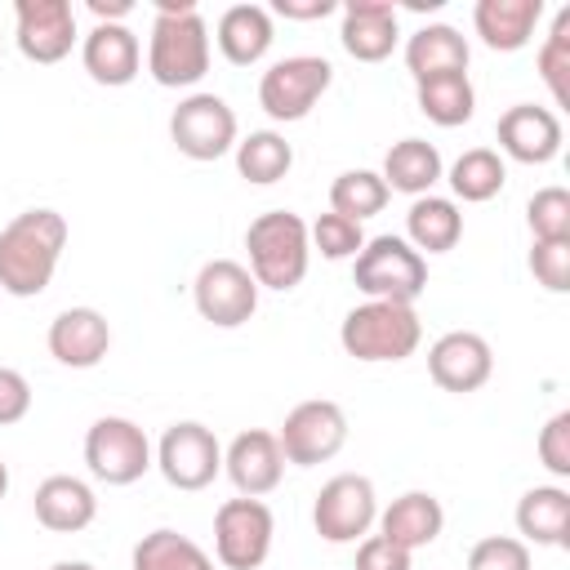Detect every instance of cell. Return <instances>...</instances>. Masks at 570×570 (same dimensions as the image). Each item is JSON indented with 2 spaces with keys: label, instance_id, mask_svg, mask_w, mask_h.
I'll return each instance as SVG.
<instances>
[{
  "label": "cell",
  "instance_id": "32",
  "mask_svg": "<svg viewBox=\"0 0 570 570\" xmlns=\"http://www.w3.org/2000/svg\"><path fill=\"white\" fill-rule=\"evenodd\" d=\"M508 183V165L499 151L490 147H468L454 165H450V191L463 200V205H481V200H494Z\"/></svg>",
  "mask_w": 570,
  "mask_h": 570
},
{
  "label": "cell",
  "instance_id": "8",
  "mask_svg": "<svg viewBox=\"0 0 570 570\" xmlns=\"http://www.w3.org/2000/svg\"><path fill=\"white\" fill-rule=\"evenodd\" d=\"M276 445H281L285 463H294V468L330 463L347 445V414H343V405L338 401H325V396L298 401L285 414V423L276 432Z\"/></svg>",
  "mask_w": 570,
  "mask_h": 570
},
{
  "label": "cell",
  "instance_id": "17",
  "mask_svg": "<svg viewBox=\"0 0 570 570\" xmlns=\"http://www.w3.org/2000/svg\"><path fill=\"white\" fill-rule=\"evenodd\" d=\"M49 356L67 370H94L111 352V325L98 307H67L49 321Z\"/></svg>",
  "mask_w": 570,
  "mask_h": 570
},
{
  "label": "cell",
  "instance_id": "33",
  "mask_svg": "<svg viewBox=\"0 0 570 570\" xmlns=\"http://www.w3.org/2000/svg\"><path fill=\"white\" fill-rule=\"evenodd\" d=\"M387 183L374 174V169H343L334 183H330V214H343L352 223H365L374 214H383L387 205Z\"/></svg>",
  "mask_w": 570,
  "mask_h": 570
},
{
  "label": "cell",
  "instance_id": "27",
  "mask_svg": "<svg viewBox=\"0 0 570 570\" xmlns=\"http://www.w3.org/2000/svg\"><path fill=\"white\" fill-rule=\"evenodd\" d=\"M445 174L441 151L428 138H401L387 147L379 178L387 183V191H405V196H428L436 187V178Z\"/></svg>",
  "mask_w": 570,
  "mask_h": 570
},
{
  "label": "cell",
  "instance_id": "34",
  "mask_svg": "<svg viewBox=\"0 0 570 570\" xmlns=\"http://www.w3.org/2000/svg\"><path fill=\"white\" fill-rule=\"evenodd\" d=\"M534 62H539V76H543L552 102L566 107V102H570V9H561V13L552 18V31H548V40L539 45V58H534Z\"/></svg>",
  "mask_w": 570,
  "mask_h": 570
},
{
  "label": "cell",
  "instance_id": "44",
  "mask_svg": "<svg viewBox=\"0 0 570 570\" xmlns=\"http://www.w3.org/2000/svg\"><path fill=\"white\" fill-rule=\"evenodd\" d=\"M49 570H94V566L89 561H53Z\"/></svg>",
  "mask_w": 570,
  "mask_h": 570
},
{
  "label": "cell",
  "instance_id": "13",
  "mask_svg": "<svg viewBox=\"0 0 570 570\" xmlns=\"http://www.w3.org/2000/svg\"><path fill=\"white\" fill-rule=\"evenodd\" d=\"M156 468L174 490H205L223 472V445L205 423L183 419L165 428L156 445Z\"/></svg>",
  "mask_w": 570,
  "mask_h": 570
},
{
  "label": "cell",
  "instance_id": "39",
  "mask_svg": "<svg viewBox=\"0 0 570 570\" xmlns=\"http://www.w3.org/2000/svg\"><path fill=\"white\" fill-rule=\"evenodd\" d=\"M539 463L552 476H570V410H557L539 432Z\"/></svg>",
  "mask_w": 570,
  "mask_h": 570
},
{
  "label": "cell",
  "instance_id": "43",
  "mask_svg": "<svg viewBox=\"0 0 570 570\" xmlns=\"http://www.w3.org/2000/svg\"><path fill=\"white\" fill-rule=\"evenodd\" d=\"M89 13H94L98 22H125V18L134 13V4H129V0H89Z\"/></svg>",
  "mask_w": 570,
  "mask_h": 570
},
{
  "label": "cell",
  "instance_id": "45",
  "mask_svg": "<svg viewBox=\"0 0 570 570\" xmlns=\"http://www.w3.org/2000/svg\"><path fill=\"white\" fill-rule=\"evenodd\" d=\"M4 494H9V463L0 459V499H4Z\"/></svg>",
  "mask_w": 570,
  "mask_h": 570
},
{
  "label": "cell",
  "instance_id": "18",
  "mask_svg": "<svg viewBox=\"0 0 570 570\" xmlns=\"http://www.w3.org/2000/svg\"><path fill=\"white\" fill-rule=\"evenodd\" d=\"M494 134H499L503 156H512V160H521V165H548V160H557V151H561V120H557V111L534 107V102L508 107V111L499 116Z\"/></svg>",
  "mask_w": 570,
  "mask_h": 570
},
{
  "label": "cell",
  "instance_id": "12",
  "mask_svg": "<svg viewBox=\"0 0 570 570\" xmlns=\"http://www.w3.org/2000/svg\"><path fill=\"white\" fill-rule=\"evenodd\" d=\"M169 142L187 160H218L236 147V111L218 94H187L169 116Z\"/></svg>",
  "mask_w": 570,
  "mask_h": 570
},
{
  "label": "cell",
  "instance_id": "40",
  "mask_svg": "<svg viewBox=\"0 0 570 570\" xmlns=\"http://www.w3.org/2000/svg\"><path fill=\"white\" fill-rule=\"evenodd\" d=\"M410 557H414V552L396 548V543L383 539V534H365V539L356 543V570H414Z\"/></svg>",
  "mask_w": 570,
  "mask_h": 570
},
{
  "label": "cell",
  "instance_id": "3",
  "mask_svg": "<svg viewBox=\"0 0 570 570\" xmlns=\"http://www.w3.org/2000/svg\"><path fill=\"white\" fill-rule=\"evenodd\" d=\"M245 249H249V276L258 289H294L307 276L312 263V240L307 223L294 209H267L245 227Z\"/></svg>",
  "mask_w": 570,
  "mask_h": 570
},
{
  "label": "cell",
  "instance_id": "5",
  "mask_svg": "<svg viewBox=\"0 0 570 570\" xmlns=\"http://www.w3.org/2000/svg\"><path fill=\"white\" fill-rule=\"evenodd\" d=\"M352 281L365 298L414 307V298L428 289V258L405 236H374L352 258Z\"/></svg>",
  "mask_w": 570,
  "mask_h": 570
},
{
  "label": "cell",
  "instance_id": "29",
  "mask_svg": "<svg viewBox=\"0 0 570 570\" xmlns=\"http://www.w3.org/2000/svg\"><path fill=\"white\" fill-rule=\"evenodd\" d=\"M414 102L419 111L441 125V129H454V125H468L472 111H476V89L468 80V71H454V76H432V80H419L414 85Z\"/></svg>",
  "mask_w": 570,
  "mask_h": 570
},
{
  "label": "cell",
  "instance_id": "14",
  "mask_svg": "<svg viewBox=\"0 0 570 570\" xmlns=\"http://www.w3.org/2000/svg\"><path fill=\"white\" fill-rule=\"evenodd\" d=\"M428 374H432V383H436L441 392L463 396V392L485 387V379L494 374V352H490V343H485L481 334H472V330H450V334H441V338L428 347Z\"/></svg>",
  "mask_w": 570,
  "mask_h": 570
},
{
  "label": "cell",
  "instance_id": "36",
  "mask_svg": "<svg viewBox=\"0 0 570 570\" xmlns=\"http://www.w3.org/2000/svg\"><path fill=\"white\" fill-rule=\"evenodd\" d=\"M307 240H312V249H321V258L338 263V258H356V254H361L365 232H361V223H352V218H343V214H321V218L307 227Z\"/></svg>",
  "mask_w": 570,
  "mask_h": 570
},
{
  "label": "cell",
  "instance_id": "20",
  "mask_svg": "<svg viewBox=\"0 0 570 570\" xmlns=\"http://www.w3.org/2000/svg\"><path fill=\"white\" fill-rule=\"evenodd\" d=\"M343 49L356 62H383L392 58L401 27H396V4L392 0H347L343 4V27H338Z\"/></svg>",
  "mask_w": 570,
  "mask_h": 570
},
{
  "label": "cell",
  "instance_id": "15",
  "mask_svg": "<svg viewBox=\"0 0 570 570\" xmlns=\"http://www.w3.org/2000/svg\"><path fill=\"white\" fill-rule=\"evenodd\" d=\"M18 49L31 62H62L76 45V13L67 0H18Z\"/></svg>",
  "mask_w": 570,
  "mask_h": 570
},
{
  "label": "cell",
  "instance_id": "10",
  "mask_svg": "<svg viewBox=\"0 0 570 570\" xmlns=\"http://www.w3.org/2000/svg\"><path fill=\"white\" fill-rule=\"evenodd\" d=\"M191 303L200 321L218 330H236L258 312V281L236 258H209L191 281Z\"/></svg>",
  "mask_w": 570,
  "mask_h": 570
},
{
  "label": "cell",
  "instance_id": "21",
  "mask_svg": "<svg viewBox=\"0 0 570 570\" xmlns=\"http://www.w3.org/2000/svg\"><path fill=\"white\" fill-rule=\"evenodd\" d=\"M31 508H36V521H40L45 530H53V534H76V530H85V525L98 517V494H94L89 481L67 476V472H53V476H45V481L36 485Z\"/></svg>",
  "mask_w": 570,
  "mask_h": 570
},
{
  "label": "cell",
  "instance_id": "4",
  "mask_svg": "<svg viewBox=\"0 0 570 570\" xmlns=\"http://www.w3.org/2000/svg\"><path fill=\"white\" fill-rule=\"evenodd\" d=\"M423 338L419 312L410 303H383V298H365L361 307H352L338 325V343L347 356L379 365V361H405L414 356Z\"/></svg>",
  "mask_w": 570,
  "mask_h": 570
},
{
  "label": "cell",
  "instance_id": "19",
  "mask_svg": "<svg viewBox=\"0 0 570 570\" xmlns=\"http://www.w3.org/2000/svg\"><path fill=\"white\" fill-rule=\"evenodd\" d=\"M80 62L89 71V80L120 89L138 76L142 67V45L125 22H94V31L80 40Z\"/></svg>",
  "mask_w": 570,
  "mask_h": 570
},
{
  "label": "cell",
  "instance_id": "31",
  "mask_svg": "<svg viewBox=\"0 0 570 570\" xmlns=\"http://www.w3.org/2000/svg\"><path fill=\"white\" fill-rule=\"evenodd\" d=\"M289 165H294V147H289L285 134H276V129H254L249 138L236 142V169H240V178L254 183V187L281 183V178L289 174Z\"/></svg>",
  "mask_w": 570,
  "mask_h": 570
},
{
  "label": "cell",
  "instance_id": "35",
  "mask_svg": "<svg viewBox=\"0 0 570 570\" xmlns=\"http://www.w3.org/2000/svg\"><path fill=\"white\" fill-rule=\"evenodd\" d=\"M525 223H530L534 240H570V191L539 187L525 205Z\"/></svg>",
  "mask_w": 570,
  "mask_h": 570
},
{
  "label": "cell",
  "instance_id": "41",
  "mask_svg": "<svg viewBox=\"0 0 570 570\" xmlns=\"http://www.w3.org/2000/svg\"><path fill=\"white\" fill-rule=\"evenodd\" d=\"M27 410H31V383L13 365H0V428L22 423Z\"/></svg>",
  "mask_w": 570,
  "mask_h": 570
},
{
  "label": "cell",
  "instance_id": "22",
  "mask_svg": "<svg viewBox=\"0 0 570 570\" xmlns=\"http://www.w3.org/2000/svg\"><path fill=\"white\" fill-rule=\"evenodd\" d=\"M445 530V508L436 494L428 490H405L401 499H392L383 512H379V534L392 539L396 548L405 552H419L428 543H436Z\"/></svg>",
  "mask_w": 570,
  "mask_h": 570
},
{
  "label": "cell",
  "instance_id": "1",
  "mask_svg": "<svg viewBox=\"0 0 570 570\" xmlns=\"http://www.w3.org/2000/svg\"><path fill=\"white\" fill-rule=\"evenodd\" d=\"M67 249V218L58 209H22L0 227V289L36 298L49 289Z\"/></svg>",
  "mask_w": 570,
  "mask_h": 570
},
{
  "label": "cell",
  "instance_id": "16",
  "mask_svg": "<svg viewBox=\"0 0 570 570\" xmlns=\"http://www.w3.org/2000/svg\"><path fill=\"white\" fill-rule=\"evenodd\" d=\"M223 472L227 481L245 494V499H263L281 485L285 476V454L276 445V432H263V428H249L240 436H232V445L223 450Z\"/></svg>",
  "mask_w": 570,
  "mask_h": 570
},
{
  "label": "cell",
  "instance_id": "30",
  "mask_svg": "<svg viewBox=\"0 0 570 570\" xmlns=\"http://www.w3.org/2000/svg\"><path fill=\"white\" fill-rule=\"evenodd\" d=\"M129 566L134 570H214V557L178 530H151L134 543Z\"/></svg>",
  "mask_w": 570,
  "mask_h": 570
},
{
  "label": "cell",
  "instance_id": "2",
  "mask_svg": "<svg viewBox=\"0 0 570 570\" xmlns=\"http://www.w3.org/2000/svg\"><path fill=\"white\" fill-rule=\"evenodd\" d=\"M147 71L165 89H191L209 71V27L191 0H156Z\"/></svg>",
  "mask_w": 570,
  "mask_h": 570
},
{
  "label": "cell",
  "instance_id": "25",
  "mask_svg": "<svg viewBox=\"0 0 570 570\" xmlns=\"http://www.w3.org/2000/svg\"><path fill=\"white\" fill-rule=\"evenodd\" d=\"M214 40H218V49L232 67H254V62L267 58V49L276 40L272 13L263 4H232V9H223Z\"/></svg>",
  "mask_w": 570,
  "mask_h": 570
},
{
  "label": "cell",
  "instance_id": "24",
  "mask_svg": "<svg viewBox=\"0 0 570 570\" xmlns=\"http://www.w3.org/2000/svg\"><path fill=\"white\" fill-rule=\"evenodd\" d=\"M517 530H521V543L566 548L570 543V490L561 485L525 490L517 499Z\"/></svg>",
  "mask_w": 570,
  "mask_h": 570
},
{
  "label": "cell",
  "instance_id": "38",
  "mask_svg": "<svg viewBox=\"0 0 570 570\" xmlns=\"http://www.w3.org/2000/svg\"><path fill=\"white\" fill-rule=\"evenodd\" d=\"M530 272L548 294H566L570 289V240H534Z\"/></svg>",
  "mask_w": 570,
  "mask_h": 570
},
{
  "label": "cell",
  "instance_id": "37",
  "mask_svg": "<svg viewBox=\"0 0 570 570\" xmlns=\"http://www.w3.org/2000/svg\"><path fill=\"white\" fill-rule=\"evenodd\" d=\"M468 570H530V543L512 534H485L472 543Z\"/></svg>",
  "mask_w": 570,
  "mask_h": 570
},
{
  "label": "cell",
  "instance_id": "23",
  "mask_svg": "<svg viewBox=\"0 0 570 570\" xmlns=\"http://www.w3.org/2000/svg\"><path fill=\"white\" fill-rule=\"evenodd\" d=\"M539 18H543V0H476V9H472V27H476L481 45L494 53L525 49Z\"/></svg>",
  "mask_w": 570,
  "mask_h": 570
},
{
  "label": "cell",
  "instance_id": "26",
  "mask_svg": "<svg viewBox=\"0 0 570 570\" xmlns=\"http://www.w3.org/2000/svg\"><path fill=\"white\" fill-rule=\"evenodd\" d=\"M468 58H472L468 40L454 27H445V22H428V27H419L405 40V71L414 76V85L419 80H432V76L468 71Z\"/></svg>",
  "mask_w": 570,
  "mask_h": 570
},
{
  "label": "cell",
  "instance_id": "9",
  "mask_svg": "<svg viewBox=\"0 0 570 570\" xmlns=\"http://www.w3.org/2000/svg\"><path fill=\"white\" fill-rule=\"evenodd\" d=\"M379 521V494L374 481L361 472H338L321 485L312 503V525L325 543H356Z\"/></svg>",
  "mask_w": 570,
  "mask_h": 570
},
{
  "label": "cell",
  "instance_id": "28",
  "mask_svg": "<svg viewBox=\"0 0 570 570\" xmlns=\"http://www.w3.org/2000/svg\"><path fill=\"white\" fill-rule=\"evenodd\" d=\"M463 236V214L450 196H414L410 214H405V240L419 254H450Z\"/></svg>",
  "mask_w": 570,
  "mask_h": 570
},
{
  "label": "cell",
  "instance_id": "6",
  "mask_svg": "<svg viewBox=\"0 0 570 570\" xmlns=\"http://www.w3.org/2000/svg\"><path fill=\"white\" fill-rule=\"evenodd\" d=\"M85 463H89L94 481H102V485H134L147 468H156L147 432L134 419H120V414H102V419L89 423Z\"/></svg>",
  "mask_w": 570,
  "mask_h": 570
},
{
  "label": "cell",
  "instance_id": "11",
  "mask_svg": "<svg viewBox=\"0 0 570 570\" xmlns=\"http://www.w3.org/2000/svg\"><path fill=\"white\" fill-rule=\"evenodd\" d=\"M272 508L263 499H227L214 512V552L227 570H258L272 552Z\"/></svg>",
  "mask_w": 570,
  "mask_h": 570
},
{
  "label": "cell",
  "instance_id": "7",
  "mask_svg": "<svg viewBox=\"0 0 570 570\" xmlns=\"http://www.w3.org/2000/svg\"><path fill=\"white\" fill-rule=\"evenodd\" d=\"M334 85V67L316 53H294V58H281L263 71L258 80V107L276 120V125H289V120H303L321 94Z\"/></svg>",
  "mask_w": 570,
  "mask_h": 570
},
{
  "label": "cell",
  "instance_id": "42",
  "mask_svg": "<svg viewBox=\"0 0 570 570\" xmlns=\"http://www.w3.org/2000/svg\"><path fill=\"white\" fill-rule=\"evenodd\" d=\"M276 13L294 22H312V18H330L334 0H276Z\"/></svg>",
  "mask_w": 570,
  "mask_h": 570
}]
</instances>
